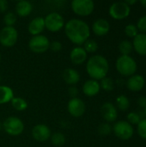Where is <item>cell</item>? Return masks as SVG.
<instances>
[{"instance_id": "cell-1", "label": "cell", "mask_w": 146, "mask_h": 147, "mask_svg": "<svg viewBox=\"0 0 146 147\" xmlns=\"http://www.w3.org/2000/svg\"><path fill=\"white\" fill-rule=\"evenodd\" d=\"M65 33L72 43L80 47L89 39L90 29L83 20L73 18L65 24Z\"/></svg>"}, {"instance_id": "cell-2", "label": "cell", "mask_w": 146, "mask_h": 147, "mask_svg": "<svg viewBox=\"0 0 146 147\" xmlns=\"http://www.w3.org/2000/svg\"><path fill=\"white\" fill-rule=\"evenodd\" d=\"M86 71L94 80H102L106 78L109 71V65L106 58L102 55L91 56L86 64Z\"/></svg>"}, {"instance_id": "cell-3", "label": "cell", "mask_w": 146, "mask_h": 147, "mask_svg": "<svg viewBox=\"0 0 146 147\" xmlns=\"http://www.w3.org/2000/svg\"><path fill=\"white\" fill-rule=\"evenodd\" d=\"M116 69L121 76L131 77L137 71V63L131 56L121 55L116 60Z\"/></svg>"}, {"instance_id": "cell-4", "label": "cell", "mask_w": 146, "mask_h": 147, "mask_svg": "<svg viewBox=\"0 0 146 147\" xmlns=\"http://www.w3.org/2000/svg\"><path fill=\"white\" fill-rule=\"evenodd\" d=\"M3 129L10 136H18L24 130V124L21 119L15 116H9L3 122Z\"/></svg>"}, {"instance_id": "cell-5", "label": "cell", "mask_w": 146, "mask_h": 147, "mask_svg": "<svg viewBox=\"0 0 146 147\" xmlns=\"http://www.w3.org/2000/svg\"><path fill=\"white\" fill-rule=\"evenodd\" d=\"M71 5L73 12L80 16H89L95 9V3L92 0H73Z\"/></svg>"}, {"instance_id": "cell-6", "label": "cell", "mask_w": 146, "mask_h": 147, "mask_svg": "<svg viewBox=\"0 0 146 147\" xmlns=\"http://www.w3.org/2000/svg\"><path fill=\"white\" fill-rule=\"evenodd\" d=\"M45 20V28L50 32H58L65 27L64 17L57 13L51 12L44 18Z\"/></svg>"}, {"instance_id": "cell-7", "label": "cell", "mask_w": 146, "mask_h": 147, "mask_svg": "<svg viewBox=\"0 0 146 147\" xmlns=\"http://www.w3.org/2000/svg\"><path fill=\"white\" fill-rule=\"evenodd\" d=\"M50 41L45 35L40 34L33 36L28 41L29 49L35 53H42L49 49Z\"/></svg>"}, {"instance_id": "cell-8", "label": "cell", "mask_w": 146, "mask_h": 147, "mask_svg": "<svg viewBox=\"0 0 146 147\" xmlns=\"http://www.w3.org/2000/svg\"><path fill=\"white\" fill-rule=\"evenodd\" d=\"M18 39V32L14 27H4L0 31V43L5 47L15 45Z\"/></svg>"}, {"instance_id": "cell-9", "label": "cell", "mask_w": 146, "mask_h": 147, "mask_svg": "<svg viewBox=\"0 0 146 147\" xmlns=\"http://www.w3.org/2000/svg\"><path fill=\"white\" fill-rule=\"evenodd\" d=\"M114 134L122 140H128L133 135V126L126 121H117L113 127Z\"/></svg>"}, {"instance_id": "cell-10", "label": "cell", "mask_w": 146, "mask_h": 147, "mask_svg": "<svg viewBox=\"0 0 146 147\" xmlns=\"http://www.w3.org/2000/svg\"><path fill=\"white\" fill-rule=\"evenodd\" d=\"M108 12L112 18L115 20H122L130 15L131 7L125 2H116L109 7Z\"/></svg>"}, {"instance_id": "cell-11", "label": "cell", "mask_w": 146, "mask_h": 147, "mask_svg": "<svg viewBox=\"0 0 146 147\" xmlns=\"http://www.w3.org/2000/svg\"><path fill=\"white\" fill-rule=\"evenodd\" d=\"M67 109L71 116L78 118L83 115V114L85 113L86 106L82 99L76 97V98H71L69 101L67 105Z\"/></svg>"}, {"instance_id": "cell-12", "label": "cell", "mask_w": 146, "mask_h": 147, "mask_svg": "<svg viewBox=\"0 0 146 147\" xmlns=\"http://www.w3.org/2000/svg\"><path fill=\"white\" fill-rule=\"evenodd\" d=\"M32 137L36 141L45 142L51 138V130L44 124H38L32 129Z\"/></svg>"}, {"instance_id": "cell-13", "label": "cell", "mask_w": 146, "mask_h": 147, "mask_svg": "<svg viewBox=\"0 0 146 147\" xmlns=\"http://www.w3.org/2000/svg\"><path fill=\"white\" fill-rule=\"evenodd\" d=\"M101 114L107 122H114L118 117L117 109L112 102H105L101 108Z\"/></svg>"}, {"instance_id": "cell-14", "label": "cell", "mask_w": 146, "mask_h": 147, "mask_svg": "<svg viewBox=\"0 0 146 147\" xmlns=\"http://www.w3.org/2000/svg\"><path fill=\"white\" fill-rule=\"evenodd\" d=\"M45 20L41 16H37L34 18L29 23L28 27V30L30 34L33 36L40 35L45 29Z\"/></svg>"}, {"instance_id": "cell-15", "label": "cell", "mask_w": 146, "mask_h": 147, "mask_svg": "<svg viewBox=\"0 0 146 147\" xmlns=\"http://www.w3.org/2000/svg\"><path fill=\"white\" fill-rule=\"evenodd\" d=\"M110 29L109 22L103 18L97 19L92 24V31L97 36H104L106 35Z\"/></svg>"}, {"instance_id": "cell-16", "label": "cell", "mask_w": 146, "mask_h": 147, "mask_svg": "<svg viewBox=\"0 0 146 147\" xmlns=\"http://www.w3.org/2000/svg\"><path fill=\"white\" fill-rule=\"evenodd\" d=\"M145 84V78L141 75H133L126 81V87L133 92L140 91Z\"/></svg>"}, {"instance_id": "cell-17", "label": "cell", "mask_w": 146, "mask_h": 147, "mask_svg": "<svg viewBox=\"0 0 146 147\" xmlns=\"http://www.w3.org/2000/svg\"><path fill=\"white\" fill-rule=\"evenodd\" d=\"M87 59V53L82 47H74L70 53V59L74 65H82Z\"/></svg>"}, {"instance_id": "cell-18", "label": "cell", "mask_w": 146, "mask_h": 147, "mask_svg": "<svg viewBox=\"0 0 146 147\" xmlns=\"http://www.w3.org/2000/svg\"><path fill=\"white\" fill-rule=\"evenodd\" d=\"M101 90L100 84L98 81L94 79L87 80L83 85V92L87 96H96Z\"/></svg>"}, {"instance_id": "cell-19", "label": "cell", "mask_w": 146, "mask_h": 147, "mask_svg": "<svg viewBox=\"0 0 146 147\" xmlns=\"http://www.w3.org/2000/svg\"><path fill=\"white\" fill-rule=\"evenodd\" d=\"M133 47L139 55H146V34L139 33L133 38Z\"/></svg>"}, {"instance_id": "cell-20", "label": "cell", "mask_w": 146, "mask_h": 147, "mask_svg": "<svg viewBox=\"0 0 146 147\" xmlns=\"http://www.w3.org/2000/svg\"><path fill=\"white\" fill-rule=\"evenodd\" d=\"M63 79L67 84L75 86L80 81V74L77 71L72 68H66L63 71Z\"/></svg>"}, {"instance_id": "cell-21", "label": "cell", "mask_w": 146, "mask_h": 147, "mask_svg": "<svg viewBox=\"0 0 146 147\" xmlns=\"http://www.w3.org/2000/svg\"><path fill=\"white\" fill-rule=\"evenodd\" d=\"M33 10V5L30 2L26 0H22L16 3L15 4V13L21 16H28Z\"/></svg>"}, {"instance_id": "cell-22", "label": "cell", "mask_w": 146, "mask_h": 147, "mask_svg": "<svg viewBox=\"0 0 146 147\" xmlns=\"http://www.w3.org/2000/svg\"><path fill=\"white\" fill-rule=\"evenodd\" d=\"M13 97L14 92L10 87L6 85H0V105L10 102Z\"/></svg>"}, {"instance_id": "cell-23", "label": "cell", "mask_w": 146, "mask_h": 147, "mask_svg": "<svg viewBox=\"0 0 146 147\" xmlns=\"http://www.w3.org/2000/svg\"><path fill=\"white\" fill-rule=\"evenodd\" d=\"M11 106L17 111H23L28 108V102L22 97H13L10 101Z\"/></svg>"}, {"instance_id": "cell-24", "label": "cell", "mask_w": 146, "mask_h": 147, "mask_svg": "<svg viewBox=\"0 0 146 147\" xmlns=\"http://www.w3.org/2000/svg\"><path fill=\"white\" fill-rule=\"evenodd\" d=\"M117 108L121 111H126L130 107V101L125 95H120L116 98Z\"/></svg>"}, {"instance_id": "cell-25", "label": "cell", "mask_w": 146, "mask_h": 147, "mask_svg": "<svg viewBox=\"0 0 146 147\" xmlns=\"http://www.w3.org/2000/svg\"><path fill=\"white\" fill-rule=\"evenodd\" d=\"M133 43L127 40L121 41L119 45V50L122 55H129L133 51Z\"/></svg>"}, {"instance_id": "cell-26", "label": "cell", "mask_w": 146, "mask_h": 147, "mask_svg": "<svg viewBox=\"0 0 146 147\" xmlns=\"http://www.w3.org/2000/svg\"><path fill=\"white\" fill-rule=\"evenodd\" d=\"M51 142L55 146H63L65 143V137L61 133H55L51 135Z\"/></svg>"}, {"instance_id": "cell-27", "label": "cell", "mask_w": 146, "mask_h": 147, "mask_svg": "<svg viewBox=\"0 0 146 147\" xmlns=\"http://www.w3.org/2000/svg\"><path fill=\"white\" fill-rule=\"evenodd\" d=\"M83 49L86 51V53H94L97 51L98 49V44L97 42L93 40V39H88L84 44H83Z\"/></svg>"}, {"instance_id": "cell-28", "label": "cell", "mask_w": 146, "mask_h": 147, "mask_svg": "<svg viewBox=\"0 0 146 147\" xmlns=\"http://www.w3.org/2000/svg\"><path fill=\"white\" fill-rule=\"evenodd\" d=\"M100 86L105 91H112L114 88V82L110 78H104L101 80Z\"/></svg>"}, {"instance_id": "cell-29", "label": "cell", "mask_w": 146, "mask_h": 147, "mask_svg": "<svg viewBox=\"0 0 146 147\" xmlns=\"http://www.w3.org/2000/svg\"><path fill=\"white\" fill-rule=\"evenodd\" d=\"M3 22L6 27H13V25L16 22L15 14L11 11L7 12L3 16Z\"/></svg>"}, {"instance_id": "cell-30", "label": "cell", "mask_w": 146, "mask_h": 147, "mask_svg": "<svg viewBox=\"0 0 146 147\" xmlns=\"http://www.w3.org/2000/svg\"><path fill=\"white\" fill-rule=\"evenodd\" d=\"M125 34L131 38H134L139 34V30L134 24H128L125 28Z\"/></svg>"}, {"instance_id": "cell-31", "label": "cell", "mask_w": 146, "mask_h": 147, "mask_svg": "<svg viewBox=\"0 0 146 147\" xmlns=\"http://www.w3.org/2000/svg\"><path fill=\"white\" fill-rule=\"evenodd\" d=\"M113 131L112 127L110 126V124L107 123H102L99 127H98V133L99 134L102 135V136H106L111 134V132Z\"/></svg>"}, {"instance_id": "cell-32", "label": "cell", "mask_w": 146, "mask_h": 147, "mask_svg": "<svg viewBox=\"0 0 146 147\" xmlns=\"http://www.w3.org/2000/svg\"><path fill=\"white\" fill-rule=\"evenodd\" d=\"M126 118H127V121H128L127 122L130 123L131 125H132V124H137V125H138V124L140 122V121L142 120L141 117H140V115H139V114L135 113V112H131V113H129V114L127 115Z\"/></svg>"}, {"instance_id": "cell-33", "label": "cell", "mask_w": 146, "mask_h": 147, "mask_svg": "<svg viewBox=\"0 0 146 147\" xmlns=\"http://www.w3.org/2000/svg\"><path fill=\"white\" fill-rule=\"evenodd\" d=\"M138 133L142 139L146 140V119H142L138 124Z\"/></svg>"}, {"instance_id": "cell-34", "label": "cell", "mask_w": 146, "mask_h": 147, "mask_svg": "<svg viewBox=\"0 0 146 147\" xmlns=\"http://www.w3.org/2000/svg\"><path fill=\"white\" fill-rule=\"evenodd\" d=\"M137 28L142 34H146V16L140 17L137 23Z\"/></svg>"}, {"instance_id": "cell-35", "label": "cell", "mask_w": 146, "mask_h": 147, "mask_svg": "<svg viewBox=\"0 0 146 147\" xmlns=\"http://www.w3.org/2000/svg\"><path fill=\"white\" fill-rule=\"evenodd\" d=\"M49 48L53 52H59L62 49V44H61V42H59L58 40H53V41L50 42Z\"/></svg>"}, {"instance_id": "cell-36", "label": "cell", "mask_w": 146, "mask_h": 147, "mask_svg": "<svg viewBox=\"0 0 146 147\" xmlns=\"http://www.w3.org/2000/svg\"><path fill=\"white\" fill-rule=\"evenodd\" d=\"M78 93H79L78 89L76 86H71L68 89V94L71 98H76L77 96Z\"/></svg>"}, {"instance_id": "cell-37", "label": "cell", "mask_w": 146, "mask_h": 147, "mask_svg": "<svg viewBox=\"0 0 146 147\" xmlns=\"http://www.w3.org/2000/svg\"><path fill=\"white\" fill-rule=\"evenodd\" d=\"M9 8V3L7 0H0V12L4 13Z\"/></svg>"}, {"instance_id": "cell-38", "label": "cell", "mask_w": 146, "mask_h": 147, "mask_svg": "<svg viewBox=\"0 0 146 147\" xmlns=\"http://www.w3.org/2000/svg\"><path fill=\"white\" fill-rule=\"evenodd\" d=\"M138 104L140 108H146V96H140L138 99Z\"/></svg>"}, {"instance_id": "cell-39", "label": "cell", "mask_w": 146, "mask_h": 147, "mask_svg": "<svg viewBox=\"0 0 146 147\" xmlns=\"http://www.w3.org/2000/svg\"><path fill=\"white\" fill-rule=\"evenodd\" d=\"M125 3H126L128 6H131V5H133V4H134V3H136L137 1H136V0H126V1H125Z\"/></svg>"}, {"instance_id": "cell-40", "label": "cell", "mask_w": 146, "mask_h": 147, "mask_svg": "<svg viewBox=\"0 0 146 147\" xmlns=\"http://www.w3.org/2000/svg\"><path fill=\"white\" fill-rule=\"evenodd\" d=\"M140 3H141L145 8H146V0H141V1H140Z\"/></svg>"}, {"instance_id": "cell-41", "label": "cell", "mask_w": 146, "mask_h": 147, "mask_svg": "<svg viewBox=\"0 0 146 147\" xmlns=\"http://www.w3.org/2000/svg\"><path fill=\"white\" fill-rule=\"evenodd\" d=\"M2 129H3V123L0 121V131H1Z\"/></svg>"}, {"instance_id": "cell-42", "label": "cell", "mask_w": 146, "mask_h": 147, "mask_svg": "<svg viewBox=\"0 0 146 147\" xmlns=\"http://www.w3.org/2000/svg\"><path fill=\"white\" fill-rule=\"evenodd\" d=\"M1 81H2V77H1V74H0V83H1Z\"/></svg>"}, {"instance_id": "cell-43", "label": "cell", "mask_w": 146, "mask_h": 147, "mask_svg": "<svg viewBox=\"0 0 146 147\" xmlns=\"http://www.w3.org/2000/svg\"><path fill=\"white\" fill-rule=\"evenodd\" d=\"M145 115H146V108L145 109Z\"/></svg>"}, {"instance_id": "cell-44", "label": "cell", "mask_w": 146, "mask_h": 147, "mask_svg": "<svg viewBox=\"0 0 146 147\" xmlns=\"http://www.w3.org/2000/svg\"><path fill=\"white\" fill-rule=\"evenodd\" d=\"M0 61H1V54H0Z\"/></svg>"}]
</instances>
